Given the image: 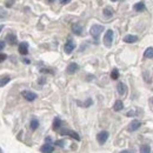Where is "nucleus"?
I'll return each instance as SVG.
<instances>
[{"mask_svg": "<svg viewBox=\"0 0 153 153\" xmlns=\"http://www.w3.org/2000/svg\"><path fill=\"white\" fill-rule=\"evenodd\" d=\"M104 31V26L102 25H93L90 30L91 32V36L94 38V40H98L99 39V36L101 34V32Z\"/></svg>", "mask_w": 153, "mask_h": 153, "instance_id": "obj_1", "label": "nucleus"}, {"mask_svg": "<svg viewBox=\"0 0 153 153\" xmlns=\"http://www.w3.org/2000/svg\"><path fill=\"white\" fill-rule=\"evenodd\" d=\"M112 42H113V31H112V30H108V31L106 32L105 37H104V44H105L107 47H110V46L112 45Z\"/></svg>", "mask_w": 153, "mask_h": 153, "instance_id": "obj_2", "label": "nucleus"}, {"mask_svg": "<svg viewBox=\"0 0 153 153\" xmlns=\"http://www.w3.org/2000/svg\"><path fill=\"white\" fill-rule=\"evenodd\" d=\"M107 138H108V133L106 132V131H102V132H100V133H98L97 135V139H98V143L99 144H105L106 143V140H107Z\"/></svg>", "mask_w": 153, "mask_h": 153, "instance_id": "obj_3", "label": "nucleus"}, {"mask_svg": "<svg viewBox=\"0 0 153 153\" xmlns=\"http://www.w3.org/2000/svg\"><path fill=\"white\" fill-rule=\"evenodd\" d=\"M140 126H141V123H140L139 120L134 119V120L131 121V124L128 125V131H130V132H134V131H137Z\"/></svg>", "mask_w": 153, "mask_h": 153, "instance_id": "obj_4", "label": "nucleus"}, {"mask_svg": "<svg viewBox=\"0 0 153 153\" xmlns=\"http://www.w3.org/2000/svg\"><path fill=\"white\" fill-rule=\"evenodd\" d=\"M22 97H24L26 100H28V101H33V100L37 99V94L33 93V92H31V91H24V92H22Z\"/></svg>", "mask_w": 153, "mask_h": 153, "instance_id": "obj_5", "label": "nucleus"}, {"mask_svg": "<svg viewBox=\"0 0 153 153\" xmlns=\"http://www.w3.org/2000/svg\"><path fill=\"white\" fill-rule=\"evenodd\" d=\"M60 133H61V135H70V137L74 138L76 140H80L79 134L76 133V132H73V131H70V130H61V131H60Z\"/></svg>", "mask_w": 153, "mask_h": 153, "instance_id": "obj_6", "label": "nucleus"}, {"mask_svg": "<svg viewBox=\"0 0 153 153\" xmlns=\"http://www.w3.org/2000/svg\"><path fill=\"white\" fill-rule=\"evenodd\" d=\"M74 48H76V44H74L72 40H68V41L65 44V47H64L65 52H66V53H68V54H70Z\"/></svg>", "mask_w": 153, "mask_h": 153, "instance_id": "obj_7", "label": "nucleus"}, {"mask_svg": "<svg viewBox=\"0 0 153 153\" xmlns=\"http://www.w3.org/2000/svg\"><path fill=\"white\" fill-rule=\"evenodd\" d=\"M78 68H79V66L76 65V62H71V64L67 66V73L73 74V73H76V71H78Z\"/></svg>", "mask_w": 153, "mask_h": 153, "instance_id": "obj_8", "label": "nucleus"}, {"mask_svg": "<svg viewBox=\"0 0 153 153\" xmlns=\"http://www.w3.org/2000/svg\"><path fill=\"white\" fill-rule=\"evenodd\" d=\"M117 90H118V93L120 94V96H124L125 93H126V85L125 84H123V82H118V85H117Z\"/></svg>", "mask_w": 153, "mask_h": 153, "instance_id": "obj_9", "label": "nucleus"}, {"mask_svg": "<svg viewBox=\"0 0 153 153\" xmlns=\"http://www.w3.org/2000/svg\"><path fill=\"white\" fill-rule=\"evenodd\" d=\"M19 53L22 56H26L28 53V46H27L26 42H22L19 45Z\"/></svg>", "mask_w": 153, "mask_h": 153, "instance_id": "obj_10", "label": "nucleus"}, {"mask_svg": "<svg viewBox=\"0 0 153 153\" xmlns=\"http://www.w3.org/2000/svg\"><path fill=\"white\" fill-rule=\"evenodd\" d=\"M53 150H54V147H53L52 145H50V144H46V145H44V146L40 149V151L42 153H52Z\"/></svg>", "mask_w": 153, "mask_h": 153, "instance_id": "obj_11", "label": "nucleus"}, {"mask_svg": "<svg viewBox=\"0 0 153 153\" xmlns=\"http://www.w3.org/2000/svg\"><path fill=\"white\" fill-rule=\"evenodd\" d=\"M124 41L127 42V44H133V42H135V41H138V37L128 34V36H126V37L124 38Z\"/></svg>", "mask_w": 153, "mask_h": 153, "instance_id": "obj_12", "label": "nucleus"}, {"mask_svg": "<svg viewBox=\"0 0 153 153\" xmlns=\"http://www.w3.org/2000/svg\"><path fill=\"white\" fill-rule=\"evenodd\" d=\"M123 108H124V104H123V101H121V100H117V101H115V102H114V106H113V110H114V111H117V112H118V111H121Z\"/></svg>", "mask_w": 153, "mask_h": 153, "instance_id": "obj_13", "label": "nucleus"}, {"mask_svg": "<svg viewBox=\"0 0 153 153\" xmlns=\"http://www.w3.org/2000/svg\"><path fill=\"white\" fill-rule=\"evenodd\" d=\"M72 31H73L76 34H81V32H82V27H81L80 24H74V25L72 26Z\"/></svg>", "mask_w": 153, "mask_h": 153, "instance_id": "obj_14", "label": "nucleus"}, {"mask_svg": "<svg viewBox=\"0 0 153 153\" xmlns=\"http://www.w3.org/2000/svg\"><path fill=\"white\" fill-rule=\"evenodd\" d=\"M133 8L134 11H137V12H141V11L145 10V4L144 2H137L133 6Z\"/></svg>", "mask_w": 153, "mask_h": 153, "instance_id": "obj_15", "label": "nucleus"}, {"mask_svg": "<svg viewBox=\"0 0 153 153\" xmlns=\"http://www.w3.org/2000/svg\"><path fill=\"white\" fill-rule=\"evenodd\" d=\"M6 40H7V42H8L10 45H14V44L17 42V38H16L14 34H8L7 38H6Z\"/></svg>", "mask_w": 153, "mask_h": 153, "instance_id": "obj_16", "label": "nucleus"}, {"mask_svg": "<svg viewBox=\"0 0 153 153\" xmlns=\"http://www.w3.org/2000/svg\"><path fill=\"white\" fill-rule=\"evenodd\" d=\"M144 57L145 58H153V47H149V48H146V51H145V53H144Z\"/></svg>", "mask_w": 153, "mask_h": 153, "instance_id": "obj_17", "label": "nucleus"}, {"mask_svg": "<svg viewBox=\"0 0 153 153\" xmlns=\"http://www.w3.org/2000/svg\"><path fill=\"white\" fill-rule=\"evenodd\" d=\"M10 80H11V79H10V76H0V87L5 86Z\"/></svg>", "mask_w": 153, "mask_h": 153, "instance_id": "obj_18", "label": "nucleus"}, {"mask_svg": "<svg viewBox=\"0 0 153 153\" xmlns=\"http://www.w3.org/2000/svg\"><path fill=\"white\" fill-rule=\"evenodd\" d=\"M104 16H105L106 18H111V17L113 16V11H112L111 8H108V7H106V8L104 10Z\"/></svg>", "mask_w": 153, "mask_h": 153, "instance_id": "obj_19", "label": "nucleus"}, {"mask_svg": "<svg viewBox=\"0 0 153 153\" xmlns=\"http://www.w3.org/2000/svg\"><path fill=\"white\" fill-rule=\"evenodd\" d=\"M151 152V147L149 145H143L140 147V153H150Z\"/></svg>", "mask_w": 153, "mask_h": 153, "instance_id": "obj_20", "label": "nucleus"}, {"mask_svg": "<svg viewBox=\"0 0 153 153\" xmlns=\"http://www.w3.org/2000/svg\"><path fill=\"white\" fill-rule=\"evenodd\" d=\"M38 126H39V121L37 119H33V120L31 121V128H32V130H37Z\"/></svg>", "mask_w": 153, "mask_h": 153, "instance_id": "obj_21", "label": "nucleus"}, {"mask_svg": "<svg viewBox=\"0 0 153 153\" xmlns=\"http://www.w3.org/2000/svg\"><path fill=\"white\" fill-rule=\"evenodd\" d=\"M111 78H112L113 80H117V79L119 78V71H118L117 68H114V70L111 72Z\"/></svg>", "mask_w": 153, "mask_h": 153, "instance_id": "obj_22", "label": "nucleus"}, {"mask_svg": "<svg viewBox=\"0 0 153 153\" xmlns=\"http://www.w3.org/2000/svg\"><path fill=\"white\" fill-rule=\"evenodd\" d=\"M60 125H61V121H60V119L56 118V120H54V124H53V128H54V130H58V128L60 127Z\"/></svg>", "mask_w": 153, "mask_h": 153, "instance_id": "obj_23", "label": "nucleus"}, {"mask_svg": "<svg viewBox=\"0 0 153 153\" xmlns=\"http://www.w3.org/2000/svg\"><path fill=\"white\" fill-rule=\"evenodd\" d=\"M5 16H6V13H5L4 8H1V7H0V18H4Z\"/></svg>", "mask_w": 153, "mask_h": 153, "instance_id": "obj_24", "label": "nucleus"}, {"mask_svg": "<svg viewBox=\"0 0 153 153\" xmlns=\"http://www.w3.org/2000/svg\"><path fill=\"white\" fill-rule=\"evenodd\" d=\"M6 58H7V57H6V54H4V53H0V62H1V61H4Z\"/></svg>", "mask_w": 153, "mask_h": 153, "instance_id": "obj_25", "label": "nucleus"}, {"mask_svg": "<svg viewBox=\"0 0 153 153\" xmlns=\"http://www.w3.org/2000/svg\"><path fill=\"white\" fill-rule=\"evenodd\" d=\"M91 104H92V100H91V99H87V101L84 104V106H86V107H87V106H90Z\"/></svg>", "mask_w": 153, "mask_h": 153, "instance_id": "obj_26", "label": "nucleus"}, {"mask_svg": "<svg viewBox=\"0 0 153 153\" xmlns=\"http://www.w3.org/2000/svg\"><path fill=\"white\" fill-rule=\"evenodd\" d=\"M59 1H60V4H61V5H65V4H68L71 0H59Z\"/></svg>", "mask_w": 153, "mask_h": 153, "instance_id": "obj_27", "label": "nucleus"}, {"mask_svg": "<svg viewBox=\"0 0 153 153\" xmlns=\"http://www.w3.org/2000/svg\"><path fill=\"white\" fill-rule=\"evenodd\" d=\"M5 47V41H0V51Z\"/></svg>", "mask_w": 153, "mask_h": 153, "instance_id": "obj_28", "label": "nucleus"}, {"mask_svg": "<svg viewBox=\"0 0 153 153\" xmlns=\"http://www.w3.org/2000/svg\"><path fill=\"white\" fill-rule=\"evenodd\" d=\"M56 144H57V145H60V146H62V145H64V141H60V140H59V141H57Z\"/></svg>", "mask_w": 153, "mask_h": 153, "instance_id": "obj_29", "label": "nucleus"}, {"mask_svg": "<svg viewBox=\"0 0 153 153\" xmlns=\"http://www.w3.org/2000/svg\"><path fill=\"white\" fill-rule=\"evenodd\" d=\"M120 153H131V152H130V151H121Z\"/></svg>", "mask_w": 153, "mask_h": 153, "instance_id": "obj_30", "label": "nucleus"}, {"mask_svg": "<svg viewBox=\"0 0 153 153\" xmlns=\"http://www.w3.org/2000/svg\"><path fill=\"white\" fill-rule=\"evenodd\" d=\"M1 31H2V26L0 25V32H1Z\"/></svg>", "mask_w": 153, "mask_h": 153, "instance_id": "obj_31", "label": "nucleus"}, {"mask_svg": "<svg viewBox=\"0 0 153 153\" xmlns=\"http://www.w3.org/2000/svg\"><path fill=\"white\" fill-rule=\"evenodd\" d=\"M48 1H50V2H53V1H54V0H48Z\"/></svg>", "mask_w": 153, "mask_h": 153, "instance_id": "obj_32", "label": "nucleus"}, {"mask_svg": "<svg viewBox=\"0 0 153 153\" xmlns=\"http://www.w3.org/2000/svg\"><path fill=\"white\" fill-rule=\"evenodd\" d=\"M151 102L153 104V98H151Z\"/></svg>", "mask_w": 153, "mask_h": 153, "instance_id": "obj_33", "label": "nucleus"}, {"mask_svg": "<svg viewBox=\"0 0 153 153\" xmlns=\"http://www.w3.org/2000/svg\"><path fill=\"white\" fill-rule=\"evenodd\" d=\"M111 1H117V0H111Z\"/></svg>", "mask_w": 153, "mask_h": 153, "instance_id": "obj_34", "label": "nucleus"}, {"mask_svg": "<svg viewBox=\"0 0 153 153\" xmlns=\"http://www.w3.org/2000/svg\"><path fill=\"white\" fill-rule=\"evenodd\" d=\"M0 153H1V151H0Z\"/></svg>", "mask_w": 153, "mask_h": 153, "instance_id": "obj_35", "label": "nucleus"}]
</instances>
